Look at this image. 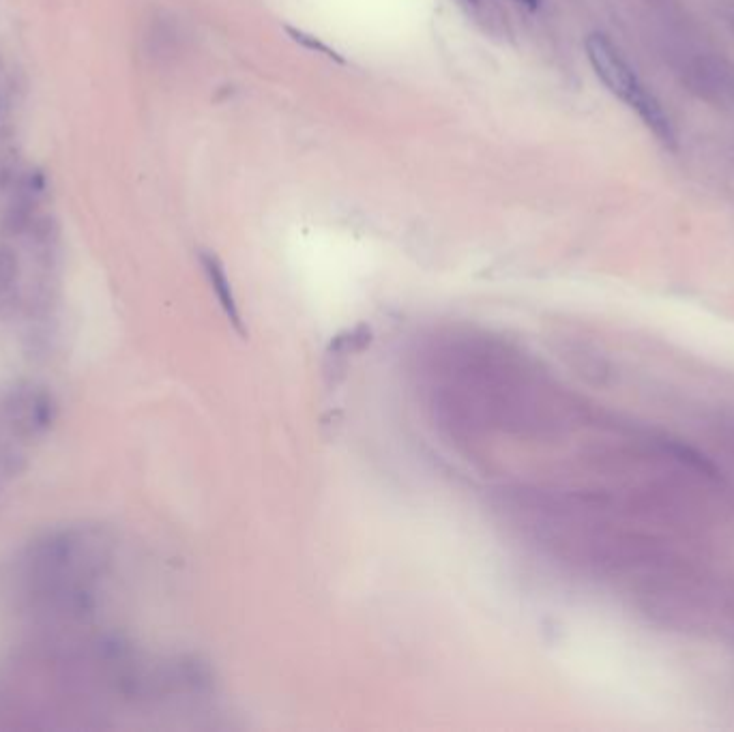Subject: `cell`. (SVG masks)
Listing matches in <instances>:
<instances>
[{"label": "cell", "instance_id": "1", "mask_svg": "<svg viewBox=\"0 0 734 732\" xmlns=\"http://www.w3.org/2000/svg\"><path fill=\"white\" fill-rule=\"evenodd\" d=\"M584 50L586 56H589V63L599 82L604 84L614 97H619L623 104L629 106L644 86L638 80L636 71L631 69L623 58V54L616 50V46L606 35L601 33H593L586 37Z\"/></svg>", "mask_w": 734, "mask_h": 732}, {"label": "cell", "instance_id": "2", "mask_svg": "<svg viewBox=\"0 0 734 732\" xmlns=\"http://www.w3.org/2000/svg\"><path fill=\"white\" fill-rule=\"evenodd\" d=\"M629 108L636 110L642 123L651 129V134L664 146H668V149H674V146H677V134H674V127L668 119V114L664 112L662 104H659L653 93L642 89L634 97V101H631Z\"/></svg>", "mask_w": 734, "mask_h": 732}, {"label": "cell", "instance_id": "3", "mask_svg": "<svg viewBox=\"0 0 734 732\" xmlns=\"http://www.w3.org/2000/svg\"><path fill=\"white\" fill-rule=\"evenodd\" d=\"M13 423L28 432H37L50 423V402L39 393H20L9 406Z\"/></svg>", "mask_w": 734, "mask_h": 732}, {"label": "cell", "instance_id": "4", "mask_svg": "<svg viewBox=\"0 0 734 732\" xmlns=\"http://www.w3.org/2000/svg\"><path fill=\"white\" fill-rule=\"evenodd\" d=\"M200 258H202L204 273H207L213 290L217 292V299L222 301V307L226 310V314L232 318L234 325L239 327L241 320H239V312H237V303H234L232 288H230V282H228V277H226V271L222 267V262H219L213 254H202Z\"/></svg>", "mask_w": 734, "mask_h": 732}, {"label": "cell", "instance_id": "5", "mask_svg": "<svg viewBox=\"0 0 734 732\" xmlns=\"http://www.w3.org/2000/svg\"><path fill=\"white\" fill-rule=\"evenodd\" d=\"M666 451H670L674 458H679L683 464L696 468V471H700L702 475H709V477H717V468L713 462H709L707 458L702 456L700 451L687 447L683 443H670L666 445Z\"/></svg>", "mask_w": 734, "mask_h": 732}, {"label": "cell", "instance_id": "6", "mask_svg": "<svg viewBox=\"0 0 734 732\" xmlns=\"http://www.w3.org/2000/svg\"><path fill=\"white\" fill-rule=\"evenodd\" d=\"M286 33L290 35V39H292V41L299 43V46H303L305 50L316 52V54H322V56L331 58V61L344 65V58H342L340 54H337L333 48H329L327 43H322L318 37H314V35H310V33H305V31H299V28H292V26H286Z\"/></svg>", "mask_w": 734, "mask_h": 732}, {"label": "cell", "instance_id": "7", "mask_svg": "<svg viewBox=\"0 0 734 732\" xmlns=\"http://www.w3.org/2000/svg\"><path fill=\"white\" fill-rule=\"evenodd\" d=\"M13 277V258L0 254V290H5L11 284Z\"/></svg>", "mask_w": 734, "mask_h": 732}, {"label": "cell", "instance_id": "8", "mask_svg": "<svg viewBox=\"0 0 734 732\" xmlns=\"http://www.w3.org/2000/svg\"><path fill=\"white\" fill-rule=\"evenodd\" d=\"M516 3H520L528 11H537L541 7V0H516Z\"/></svg>", "mask_w": 734, "mask_h": 732}, {"label": "cell", "instance_id": "9", "mask_svg": "<svg viewBox=\"0 0 734 732\" xmlns=\"http://www.w3.org/2000/svg\"><path fill=\"white\" fill-rule=\"evenodd\" d=\"M468 3H473V5H475V3H477V0H468Z\"/></svg>", "mask_w": 734, "mask_h": 732}]
</instances>
